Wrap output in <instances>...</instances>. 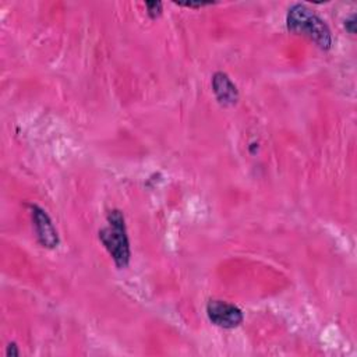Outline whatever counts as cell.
<instances>
[{
  "mask_svg": "<svg viewBox=\"0 0 357 357\" xmlns=\"http://www.w3.org/2000/svg\"><path fill=\"white\" fill-rule=\"evenodd\" d=\"M146 8H148V14L151 18H156L162 14V3L160 1H149L145 3Z\"/></svg>",
  "mask_w": 357,
  "mask_h": 357,
  "instance_id": "obj_6",
  "label": "cell"
},
{
  "mask_svg": "<svg viewBox=\"0 0 357 357\" xmlns=\"http://www.w3.org/2000/svg\"><path fill=\"white\" fill-rule=\"evenodd\" d=\"M6 356L7 357H17V356H20V350H18V346L15 344V343H10L8 346H7V349H6Z\"/></svg>",
  "mask_w": 357,
  "mask_h": 357,
  "instance_id": "obj_7",
  "label": "cell"
},
{
  "mask_svg": "<svg viewBox=\"0 0 357 357\" xmlns=\"http://www.w3.org/2000/svg\"><path fill=\"white\" fill-rule=\"evenodd\" d=\"M211 3H180V6H185V7H192V8H199L204 6H209Z\"/></svg>",
  "mask_w": 357,
  "mask_h": 357,
  "instance_id": "obj_8",
  "label": "cell"
},
{
  "mask_svg": "<svg viewBox=\"0 0 357 357\" xmlns=\"http://www.w3.org/2000/svg\"><path fill=\"white\" fill-rule=\"evenodd\" d=\"M29 209H31V216L33 220V226L36 229V236L39 243L46 248L57 247L59 234L46 211H43L40 206L33 204L29 205Z\"/></svg>",
  "mask_w": 357,
  "mask_h": 357,
  "instance_id": "obj_4",
  "label": "cell"
},
{
  "mask_svg": "<svg viewBox=\"0 0 357 357\" xmlns=\"http://www.w3.org/2000/svg\"><path fill=\"white\" fill-rule=\"evenodd\" d=\"M287 29L293 33L310 38L324 50L332 46V35L325 21L304 4H294L286 15Z\"/></svg>",
  "mask_w": 357,
  "mask_h": 357,
  "instance_id": "obj_1",
  "label": "cell"
},
{
  "mask_svg": "<svg viewBox=\"0 0 357 357\" xmlns=\"http://www.w3.org/2000/svg\"><path fill=\"white\" fill-rule=\"evenodd\" d=\"M107 225L99 230V240L113 258L117 268H126L130 262V241L121 211L113 209L107 213Z\"/></svg>",
  "mask_w": 357,
  "mask_h": 357,
  "instance_id": "obj_2",
  "label": "cell"
},
{
  "mask_svg": "<svg viewBox=\"0 0 357 357\" xmlns=\"http://www.w3.org/2000/svg\"><path fill=\"white\" fill-rule=\"evenodd\" d=\"M206 315L213 325L225 329L237 328L244 319L243 311L237 305L222 300L208 301Z\"/></svg>",
  "mask_w": 357,
  "mask_h": 357,
  "instance_id": "obj_3",
  "label": "cell"
},
{
  "mask_svg": "<svg viewBox=\"0 0 357 357\" xmlns=\"http://www.w3.org/2000/svg\"><path fill=\"white\" fill-rule=\"evenodd\" d=\"M344 25H350L349 32H350V33H354V32H356V29H354V25H356V22H354V15H351V17H350V20H349V21H346V24H344Z\"/></svg>",
  "mask_w": 357,
  "mask_h": 357,
  "instance_id": "obj_9",
  "label": "cell"
},
{
  "mask_svg": "<svg viewBox=\"0 0 357 357\" xmlns=\"http://www.w3.org/2000/svg\"><path fill=\"white\" fill-rule=\"evenodd\" d=\"M212 91L223 106H233L238 100V89L226 73L218 71L212 77Z\"/></svg>",
  "mask_w": 357,
  "mask_h": 357,
  "instance_id": "obj_5",
  "label": "cell"
}]
</instances>
